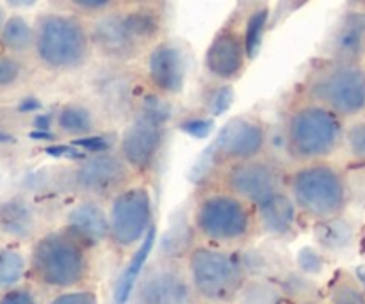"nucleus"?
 <instances>
[{
    "mask_svg": "<svg viewBox=\"0 0 365 304\" xmlns=\"http://www.w3.org/2000/svg\"><path fill=\"white\" fill-rule=\"evenodd\" d=\"M245 14L246 11L242 7L235 9L217 28L207 46L203 56V75L212 84H234L252 63L245 38Z\"/></svg>",
    "mask_w": 365,
    "mask_h": 304,
    "instance_id": "ddd939ff",
    "label": "nucleus"
},
{
    "mask_svg": "<svg viewBox=\"0 0 365 304\" xmlns=\"http://www.w3.org/2000/svg\"><path fill=\"white\" fill-rule=\"evenodd\" d=\"M0 304H45L41 299V292L32 283L16 285L9 290L0 292Z\"/></svg>",
    "mask_w": 365,
    "mask_h": 304,
    "instance_id": "c756f323",
    "label": "nucleus"
},
{
    "mask_svg": "<svg viewBox=\"0 0 365 304\" xmlns=\"http://www.w3.org/2000/svg\"><path fill=\"white\" fill-rule=\"evenodd\" d=\"M257 214H259L260 235H269L274 239H284L289 234H292L299 219L287 192L277 196L266 205L259 206Z\"/></svg>",
    "mask_w": 365,
    "mask_h": 304,
    "instance_id": "4be33fe9",
    "label": "nucleus"
},
{
    "mask_svg": "<svg viewBox=\"0 0 365 304\" xmlns=\"http://www.w3.org/2000/svg\"><path fill=\"white\" fill-rule=\"evenodd\" d=\"M344 137L342 120L327 107L298 95L282 114V142L292 164L328 160Z\"/></svg>",
    "mask_w": 365,
    "mask_h": 304,
    "instance_id": "39448f33",
    "label": "nucleus"
},
{
    "mask_svg": "<svg viewBox=\"0 0 365 304\" xmlns=\"http://www.w3.org/2000/svg\"><path fill=\"white\" fill-rule=\"evenodd\" d=\"M109 120L93 96H73L57 105L52 114V134L61 141H82L100 135Z\"/></svg>",
    "mask_w": 365,
    "mask_h": 304,
    "instance_id": "a211bd4d",
    "label": "nucleus"
},
{
    "mask_svg": "<svg viewBox=\"0 0 365 304\" xmlns=\"http://www.w3.org/2000/svg\"><path fill=\"white\" fill-rule=\"evenodd\" d=\"M45 304H100V292L93 285L56 292Z\"/></svg>",
    "mask_w": 365,
    "mask_h": 304,
    "instance_id": "c85d7f7f",
    "label": "nucleus"
},
{
    "mask_svg": "<svg viewBox=\"0 0 365 304\" xmlns=\"http://www.w3.org/2000/svg\"><path fill=\"white\" fill-rule=\"evenodd\" d=\"M328 56L334 61L359 63L365 53V11H348L328 39Z\"/></svg>",
    "mask_w": 365,
    "mask_h": 304,
    "instance_id": "412c9836",
    "label": "nucleus"
},
{
    "mask_svg": "<svg viewBox=\"0 0 365 304\" xmlns=\"http://www.w3.org/2000/svg\"><path fill=\"white\" fill-rule=\"evenodd\" d=\"M285 192L298 216L317 224L337 219L348 203L344 174L328 160H312L287 167Z\"/></svg>",
    "mask_w": 365,
    "mask_h": 304,
    "instance_id": "0eeeda50",
    "label": "nucleus"
},
{
    "mask_svg": "<svg viewBox=\"0 0 365 304\" xmlns=\"http://www.w3.org/2000/svg\"><path fill=\"white\" fill-rule=\"evenodd\" d=\"M346 141H348L353 157L365 160V123L353 125V127L346 132Z\"/></svg>",
    "mask_w": 365,
    "mask_h": 304,
    "instance_id": "473e14b6",
    "label": "nucleus"
},
{
    "mask_svg": "<svg viewBox=\"0 0 365 304\" xmlns=\"http://www.w3.org/2000/svg\"><path fill=\"white\" fill-rule=\"evenodd\" d=\"M139 77L146 91L163 102L178 98L187 82V52L177 39L163 38L143 57Z\"/></svg>",
    "mask_w": 365,
    "mask_h": 304,
    "instance_id": "2eb2a0df",
    "label": "nucleus"
},
{
    "mask_svg": "<svg viewBox=\"0 0 365 304\" xmlns=\"http://www.w3.org/2000/svg\"><path fill=\"white\" fill-rule=\"evenodd\" d=\"M107 205V244L114 256L128 262L153 231L155 201L148 182L134 180L114 194Z\"/></svg>",
    "mask_w": 365,
    "mask_h": 304,
    "instance_id": "6e6552de",
    "label": "nucleus"
},
{
    "mask_svg": "<svg viewBox=\"0 0 365 304\" xmlns=\"http://www.w3.org/2000/svg\"><path fill=\"white\" fill-rule=\"evenodd\" d=\"M27 75V64L24 57L0 52V91H9L21 84Z\"/></svg>",
    "mask_w": 365,
    "mask_h": 304,
    "instance_id": "cd10ccee",
    "label": "nucleus"
},
{
    "mask_svg": "<svg viewBox=\"0 0 365 304\" xmlns=\"http://www.w3.org/2000/svg\"><path fill=\"white\" fill-rule=\"evenodd\" d=\"M138 178L116 150H98L75 160L66 171V185L77 198L107 203Z\"/></svg>",
    "mask_w": 365,
    "mask_h": 304,
    "instance_id": "f8f14e48",
    "label": "nucleus"
},
{
    "mask_svg": "<svg viewBox=\"0 0 365 304\" xmlns=\"http://www.w3.org/2000/svg\"><path fill=\"white\" fill-rule=\"evenodd\" d=\"M166 142V117L145 100V103L123 123L114 150L138 180L150 184L159 171Z\"/></svg>",
    "mask_w": 365,
    "mask_h": 304,
    "instance_id": "9d476101",
    "label": "nucleus"
},
{
    "mask_svg": "<svg viewBox=\"0 0 365 304\" xmlns=\"http://www.w3.org/2000/svg\"><path fill=\"white\" fill-rule=\"evenodd\" d=\"M319 226L327 230V235L323 237V244L330 246V248L331 246H344L351 241V228L339 217L327 221V223H321Z\"/></svg>",
    "mask_w": 365,
    "mask_h": 304,
    "instance_id": "7c9ffc66",
    "label": "nucleus"
},
{
    "mask_svg": "<svg viewBox=\"0 0 365 304\" xmlns=\"http://www.w3.org/2000/svg\"><path fill=\"white\" fill-rule=\"evenodd\" d=\"M362 280H364V283H365V276H362Z\"/></svg>",
    "mask_w": 365,
    "mask_h": 304,
    "instance_id": "58836bf2",
    "label": "nucleus"
},
{
    "mask_svg": "<svg viewBox=\"0 0 365 304\" xmlns=\"http://www.w3.org/2000/svg\"><path fill=\"white\" fill-rule=\"evenodd\" d=\"M269 21L271 11L267 4L264 2L252 6V9L245 14V38L246 46H248V56L252 61L255 59L260 46H262L264 36L269 28Z\"/></svg>",
    "mask_w": 365,
    "mask_h": 304,
    "instance_id": "393cba45",
    "label": "nucleus"
},
{
    "mask_svg": "<svg viewBox=\"0 0 365 304\" xmlns=\"http://www.w3.org/2000/svg\"><path fill=\"white\" fill-rule=\"evenodd\" d=\"M269 125L259 116H237L225 125L210 150L212 169L269 153Z\"/></svg>",
    "mask_w": 365,
    "mask_h": 304,
    "instance_id": "dca6fc26",
    "label": "nucleus"
},
{
    "mask_svg": "<svg viewBox=\"0 0 365 304\" xmlns=\"http://www.w3.org/2000/svg\"><path fill=\"white\" fill-rule=\"evenodd\" d=\"M132 304H200L182 258L163 256L141 269L130 290Z\"/></svg>",
    "mask_w": 365,
    "mask_h": 304,
    "instance_id": "4468645a",
    "label": "nucleus"
},
{
    "mask_svg": "<svg viewBox=\"0 0 365 304\" xmlns=\"http://www.w3.org/2000/svg\"><path fill=\"white\" fill-rule=\"evenodd\" d=\"M298 95L327 107L339 117H351L365 109V71L356 63L328 59L316 64Z\"/></svg>",
    "mask_w": 365,
    "mask_h": 304,
    "instance_id": "1a4fd4ad",
    "label": "nucleus"
},
{
    "mask_svg": "<svg viewBox=\"0 0 365 304\" xmlns=\"http://www.w3.org/2000/svg\"><path fill=\"white\" fill-rule=\"evenodd\" d=\"M50 9L63 11L91 21L120 7V0H48Z\"/></svg>",
    "mask_w": 365,
    "mask_h": 304,
    "instance_id": "bb28decb",
    "label": "nucleus"
},
{
    "mask_svg": "<svg viewBox=\"0 0 365 304\" xmlns=\"http://www.w3.org/2000/svg\"><path fill=\"white\" fill-rule=\"evenodd\" d=\"M334 304H365V299L356 288L342 285L334 292Z\"/></svg>",
    "mask_w": 365,
    "mask_h": 304,
    "instance_id": "72a5a7b5",
    "label": "nucleus"
},
{
    "mask_svg": "<svg viewBox=\"0 0 365 304\" xmlns=\"http://www.w3.org/2000/svg\"><path fill=\"white\" fill-rule=\"evenodd\" d=\"M305 304H314V303H305Z\"/></svg>",
    "mask_w": 365,
    "mask_h": 304,
    "instance_id": "ea45409f",
    "label": "nucleus"
},
{
    "mask_svg": "<svg viewBox=\"0 0 365 304\" xmlns=\"http://www.w3.org/2000/svg\"><path fill=\"white\" fill-rule=\"evenodd\" d=\"M285 294L280 285L264 278H252L246 281L235 304H284Z\"/></svg>",
    "mask_w": 365,
    "mask_h": 304,
    "instance_id": "a878e982",
    "label": "nucleus"
},
{
    "mask_svg": "<svg viewBox=\"0 0 365 304\" xmlns=\"http://www.w3.org/2000/svg\"><path fill=\"white\" fill-rule=\"evenodd\" d=\"M196 242L242 251L260 237L257 206L207 178L196 191L189 214Z\"/></svg>",
    "mask_w": 365,
    "mask_h": 304,
    "instance_id": "f257e3e1",
    "label": "nucleus"
},
{
    "mask_svg": "<svg viewBox=\"0 0 365 304\" xmlns=\"http://www.w3.org/2000/svg\"><path fill=\"white\" fill-rule=\"evenodd\" d=\"M120 6H160V7H166V0H120Z\"/></svg>",
    "mask_w": 365,
    "mask_h": 304,
    "instance_id": "f704fd0d",
    "label": "nucleus"
},
{
    "mask_svg": "<svg viewBox=\"0 0 365 304\" xmlns=\"http://www.w3.org/2000/svg\"><path fill=\"white\" fill-rule=\"evenodd\" d=\"M93 53L103 64L130 66L166 38V7L120 6L89 21Z\"/></svg>",
    "mask_w": 365,
    "mask_h": 304,
    "instance_id": "f03ea898",
    "label": "nucleus"
},
{
    "mask_svg": "<svg viewBox=\"0 0 365 304\" xmlns=\"http://www.w3.org/2000/svg\"><path fill=\"white\" fill-rule=\"evenodd\" d=\"M362 2H365V0H362Z\"/></svg>",
    "mask_w": 365,
    "mask_h": 304,
    "instance_id": "a19ab883",
    "label": "nucleus"
},
{
    "mask_svg": "<svg viewBox=\"0 0 365 304\" xmlns=\"http://www.w3.org/2000/svg\"><path fill=\"white\" fill-rule=\"evenodd\" d=\"M221 304H235V303H221Z\"/></svg>",
    "mask_w": 365,
    "mask_h": 304,
    "instance_id": "4c0bfd02",
    "label": "nucleus"
},
{
    "mask_svg": "<svg viewBox=\"0 0 365 304\" xmlns=\"http://www.w3.org/2000/svg\"><path fill=\"white\" fill-rule=\"evenodd\" d=\"M95 274V251L63 226L41 231L27 251V281L39 292L88 287Z\"/></svg>",
    "mask_w": 365,
    "mask_h": 304,
    "instance_id": "7ed1b4c3",
    "label": "nucleus"
},
{
    "mask_svg": "<svg viewBox=\"0 0 365 304\" xmlns=\"http://www.w3.org/2000/svg\"><path fill=\"white\" fill-rule=\"evenodd\" d=\"M106 66L102 77L95 82V93L91 96L109 123L120 121L123 125L145 103V96L150 93L143 85L139 71L130 70V66Z\"/></svg>",
    "mask_w": 365,
    "mask_h": 304,
    "instance_id": "f3484780",
    "label": "nucleus"
},
{
    "mask_svg": "<svg viewBox=\"0 0 365 304\" xmlns=\"http://www.w3.org/2000/svg\"><path fill=\"white\" fill-rule=\"evenodd\" d=\"M285 177L287 166L271 153H266L255 159L210 169L209 178L259 209L277 196L284 194Z\"/></svg>",
    "mask_w": 365,
    "mask_h": 304,
    "instance_id": "9b49d317",
    "label": "nucleus"
},
{
    "mask_svg": "<svg viewBox=\"0 0 365 304\" xmlns=\"http://www.w3.org/2000/svg\"><path fill=\"white\" fill-rule=\"evenodd\" d=\"M41 234V214L21 194L0 199V235L11 244H31Z\"/></svg>",
    "mask_w": 365,
    "mask_h": 304,
    "instance_id": "aec40b11",
    "label": "nucleus"
},
{
    "mask_svg": "<svg viewBox=\"0 0 365 304\" xmlns=\"http://www.w3.org/2000/svg\"><path fill=\"white\" fill-rule=\"evenodd\" d=\"M7 7L11 9H31L34 7L39 0H4Z\"/></svg>",
    "mask_w": 365,
    "mask_h": 304,
    "instance_id": "c9c22d12",
    "label": "nucleus"
},
{
    "mask_svg": "<svg viewBox=\"0 0 365 304\" xmlns=\"http://www.w3.org/2000/svg\"><path fill=\"white\" fill-rule=\"evenodd\" d=\"M34 45L32 21L21 14H11L0 27V48L2 52L16 57H31Z\"/></svg>",
    "mask_w": 365,
    "mask_h": 304,
    "instance_id": "5701e85b",
    "label": "nucleus"
},
{
    "mask_svg": "<svg viewBox=\"0 0 365 304\" xmlns=\"http://www.w3.org/2000/svg\"><path fill=\"white\" fill-rule=\"evenodd\" d=\"M61 226L89 249L98 251L107 244V205L96 199L78 198V201L66 210Z\"/></svg>",
    "mask_w": 365,
    "mask_h": 304,
    "instance_id": "6ab92c4d",
    "label": "nucleus"
},
{
    "mask_svg": "<svg viewBox=\"0 0 365 304\" xmlns=\"http://www.w3.org/2000/svg\"><path fill=\"white\" fill-rule=\"evenodd\" d=\"M309 2L310 0H277V6H274L273 14H271L269 23L273 25V27L274 25L282 23V21L287 20L291 14H294L296 11H299Z\"/></svg>",
    "mask_w": 365,
    "mask_h": 304,
    "instance_id": "2f4dec72",
    "label": "nucleus"
},
{
    "mask_svg": "<svg viewBox=\"0 0 365 304\" xmlns=\"http://www.w3.org/2000/svg\"><path fill=\"white\" fill-rule=\"evenodd\" d=\"M6 18H7L6 9H4V7L0 6V27H2V23H4V20H6Z\"/></svg>",
    "mask_w": 365,
    "mask_h": 304,
    "instance_id": "e433bc0d",
    "label": "nucleus"
},
{
    "mask_svg": "<svg viewBox=\"0 0 365 304\" xmlns=\"http://www.w3.org/2000/svg\"><path fill=\"white\" fill-rule=\"evenodd\" d=\"M180 258L200 304L235 303L252 276L245 256L237 249L192 241Z\"/></svg>",
    "mask_w": 365,
    "mask_h": 304,
    "instance_id": "423d86ee",
    "label": "nucleus"
},
{
    "mask_svg": "<svg viewBox=\"0 0 365 304\" xmlns=\"http://www.w3.org/2000/svg\"><path fill=\"white\" fill-rule=\"evenodd\" d=\"M32 61L48 75H73L91 64L93 43L89 21L63 11L46 9L32 21Z\"/></svg>",
    "mask_w": 365,
    "mask_h": 304,
    "instance_id": "20e7f679",
    "label": "nucleus"
},
{
    "mask_svg": "<svg viewBox=\"0 0 365 304\" xmlns=\"http://www.w3.org/2000/svg\"><path fill=\"white\" fill-rule=\"evenodd\" d=\"M27 281V253L18 244L0 246V292Z\"/></svg>",
    "mask_w": 365,
    "mask_h": 304,
    "instance_id": "b1692460",
    "label": "nucleus"
}]
</instances>
